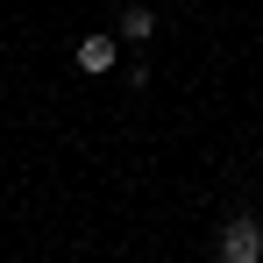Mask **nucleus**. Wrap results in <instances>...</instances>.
Returning <instances> with one entry per match:
<instances>
[{"mask_svg": "<svg viewBox=\"0 0 263 263\" xmlns=\"http://www.w3.org/2000/svg\"><path fill=\"white\" fill-rule=\"evenodd\" d=\"M214 263H263V220H256V214L220 220V235H214Z\"/></svg>", "mask_w": 263, "mask_h": 263, "instance_id": "1", "label": "nucleus"}, {"mask_svg": "<svg viewBox=\"0 0 263 263\" xmlns=\"http://www.w3.org/2000/svg\"><path fill=\"white\" fill-rule=\"evenodd\" d=\"M79 71H92V79H107V71H114V36H107V29L79 36Z\"/></svg>", "mask_w": 263, "mask_h": 263, "instance_id": "2", "label": "nucleus"}, {"mask_svg": "<svg viewBox=\"0 0 263 263\" xmlns=\"http://www.w3.org/2000/svg\"><path fill=\"white\" fill-rule=\"evenodd\" d=\"M114 29H121L128 43H149V36H157V7H121V22H114Z\"/></svg>", "mask_w": 263, "mask_h": 263, "instance_id": "3", "label": "nucleus"}]
</instances>
